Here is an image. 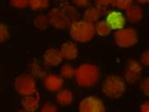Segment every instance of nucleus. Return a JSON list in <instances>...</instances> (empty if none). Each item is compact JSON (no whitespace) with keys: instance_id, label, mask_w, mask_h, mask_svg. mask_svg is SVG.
<instances>
[{"instance_id":"nucleus-27","label":"nucleus","mask_w":149,"mask_h":112,"mask_svg":"<svg viewBox=\"0 0 149 112\" xmlns=\"http://www.w3.org/2000/svg\"><path fill=\"white\" fill-rule=\"evenodd\" d=\"M73 3L77 7L86 8V7H89V5L91 4V0H73Z\"/></svg>"},{"instance_id":"nucleus-4","label":"nucleus","mask_w":149,"mask_h":112,"mask_svg":"<svg viewBox=\"0 0 149 112\" xmlns=\"http://www.w3.org/2000/svg\"><path fill=\"white\" fill-rule=\"evenodd\" d=\"M125 81L118 75H109L104 80L102 91L105 96L111 99L120 98L125 91Z\"/></svg>"},{"instance_id":"nucleus-16","label":"nucleus","mask_w":149,"mask_h":112,"mask_svg":"<svg viewBox=\"0 0 149 112\" xmlns=\"http://www.w3.org/2000/svg\"><path fill=\"white\" fill-rule=\"evenodd\" d=\"M56 100L61 106H69L73 103L74 95L69 90H60L56 96Z\"/></svg>"},{"instance_id":"nucleus-9","label":"nucleus","mask_w":149,"mask_h":112,"mask_svg":"<svg viewBox=\"0 0 149 112\" xmlns=\"http://www.w3.org/2000/svg\"><path fill=\"white\" fill-rule=\"evenodd\" d=\"M44 87L50 92L58 91L63 87V79L61 75L49 74L44 76Z\"/></svg>"},{"instance_id":"nucleus-26","label":"nucleus","mask_w":149,"mask_h":112,"mask_svg":"<svg viewBox=\"0 0 149 112\" xmlns=\"http://www.w3.org/2000/svg\"><path fill=\"white\" fill-rule=\"evenodd\" d=\"M41 111L42 112H56V111H58V109L56 106L53 105V104H51L49 102H45L44 104V106H42Z\"/></svg>"},{"instance_id":"nucleus-12","label":"nucleus","mask_w":149,"mask_h":112,"mask_svg":"<svg viewBox=\"0 0 149 112\" xmlns=\"http://www.w3.org/2000/svg\"><path fill=\"white\" fill-rule=\"evenodd\" d=\"M106 11H107V8L96 5L95 7H90L84 11L83 20L95 24L97 21H99V19L106 13Z\"/></svg>"},{"instance_id":"nucleus-29","label":"nucleus","mask_w":149,"mask_h":112,"mask_svg":"<svg viewBox=\"0 0 149 112\" xmlns=\"http://www.w3.org/2000/svg\"><path fill=\"white\" fill-rule=\"evenodd\" d=\"M141 62L144 66H148L149 64V51L146 50V52H143L141 56Z\"/></svg>"},{"instance_id":"nucleus-7","label":"nucleus","mask_w":149,"mask_h":112,"mask_svg":"<svg viewBox=\"0 0 149 112\" xmlns=\"http://www.w3.org/2000/svg\"><path fill=\"white\" fill-rule=\"evenodd\" d=\"M78 110L80 112H104L106 111V106L99 97L88 96L80 101Z\"/></svg>"},{"instance_id":"nucleus-22","label":"nucleus","mask_w":149,"mask_h":112,"mask_svg":"<svg viewBox=\"0 0 149 112\" xmlns=\"http://www.w3.org/2000/svg\"><path fill=\"white\" fill-rule=\"evenodd\" d=\"M134 0H113L112 6L118 8L121 10H125L130 7Z\"/></svg>"},{"instance_id":"nucleus-13","label":"nucleus","mask_w":149,"mask_h":112,"mask_svg":"<svg viewBox=\"0 0 149 112\" xmlns=\"http://www.w3.org/2000/svg\"><path fill=\"white\" fill-rule=\"evenodd\" d=\"M22 106L27 112L37 111L40 106V94L36 92L34 94L24 96V99L22 100Z\"/></svg>"},{"instance_id":"nucleus-10","label":"nucleus","mask_w":149,"mask_h":112,"mask_svg":"<svg viewBox=\"0 0 149 112\" xmlns=\"http://www.w3.org/2000/svg\"><path fill=\"white\" fill-rule=\"evenodd\" d=\"M44 64L47 67H57L62 61V56L60 50L56 48H50L46 50L42 57Z\"/></svg>"},{"instance_id":"nucleus-17","label":"nucleus","mask_w":149,"mask_h":112,"mask_svg":"<svg viewBox=\"0 0 149 112\" xmlns=\"http://www.w3.org/2000/svg\"><path fill=\"white\" fill-rule=\"evenodd\" d=\"M95 25V34L99 35L101 37H106L111 34V26H109V24L106 20H102V21H97Z\"/></svg>"},{"instance_id":"nucleus-11","label":"nucleus","mask_w":149,"mask_h":112,"mask_svg":"<svg viewBox=\"0 0 149 112\" xmlns=\"http://www.w3.org/2000/svg\"><path fill=\"white\" fill-rule=\"evenodd\" d=\"M106 22L108 23L111 29H120L123 28L125 25V17L120 11L111 10L107 14Z\"/></svg>"},{"instance_id":"nucleus-6","label":"nucleus","mask_w":149,"mask_h":112,"mask_svg":"<svg viewBox=\"0 0 149 112\" xmlns=\"http://www.w3.org/2000/svg\"><path fill=\"white\" fill-rule=\"evenodd\" d=\"M15 90L22 96L31 95L37 92V83L35 77L31 75H21L15 79Z\"/></svg>"},{"instance_id":"nucleus-25","label":"nucleus","mask_w":149,"mask_h":112,"mask_svg":"<svg viewBox=\"0 0 149 112\" xmlns=\"http://www.w3.org/2000/svg\"><path fill=\"white\" fill-rule=\"evenodd\" d=\"M29 0H10V4L16 9H25L26 6H29Z\"/></svg>"},{"instance_id":"nucleus-30","label":"nucleus","mask_w":149,"mask_h":112,"mask_svg":"<svg viewBox=\"0 0 149 112\" xmlns=\"http://www.w3.org/2000/svg\"><path fill=\"white\" fill-rule=\"evenodd\" d=\"M140 111L141 112H148L149 111V103L148 102L143 103L140 106Z\"/></svg>"},{"instance_id":"nucleus-3","label":"nucleus","mask_w":149,"mask_h":112,"mask_svg":"<svg viewBox=\"0 0 149 112\" xmlns=\"http://www.w3.org/2000/svg\"><path fill=\"white\" fill-rule=\"evenodd\" d=\"M69 32L74 41L85 44L95 37V25L85 20H76L69 25Z\"/></svg>"},{"instance_id":"nucleus-14","label":"nucleus","mask_w":149,"mask_h":112,"mask_svg":"<svg viewBox=\"0 0 149 112\" xmlns=\"http://www.w3.org/2000/svg\"><path fill=\"white\" fill-rule=\"evenodd\" d=\"M125 20H127L131 24H137L143 20V10L138 5H132L125 10Z\"/></svg>"},{"instance_id":"nucleus-8","label":"nucleus","mask_w":149,"mask_h":112,"mask_svg":"<svg viewBox=\"0 0 149 112\" xmlns=\"http://www.w3.org/2000/svg\"><path fill=\"white\" fill-rule=\"evenodd\" d=\"M143 66L136 59H129L127 63L125 72V81L128 84H135L142 75Z\"/></svg>"},{"instance_id":"nucleus-32","label":"nucleus","mask_w":149,"mask_h":112,"mask_svg":"<svg viewBox=\"0 0 149 112\" xmlns=\"http://www.w3.org/2000/svg\"><path fill=\"white\" fill-rule=\"evenodd\" d=\"M55 1H57V2H61V3H62V2H65L66 0H55Z\"/></svg>"},{"instance_id":"nucleus-28","label":"nucleus","mask_w":149,"mask_h":112,"mask_svg":"<svg viewBox=\"0 0 149 112\" xmlns=\"http://www.w3.org/2000/svg\"><path fill=\"white\" fill-rule=\"evenodd\" d=\"M113 0H95L96 6H100L103 8H108L109 6H112Z\"/></svg>"},{"instance_id":"nucleus-19","label":"nucleus","mask_w":149,"mask_h":112,"mask_svg":"<svg viewBox=\"0 0 149 112\" xmlns=\"http://www.w3.org/2000/svg\"><path fill=\"white\" fill-rule=\"evenodd\" d=\"M34 26L39 30H45L48 28L49 21L46 15L40 14L34 18Z\"/></svg>"},{"instance_id":"nucleus-1","label":"nucleus","mask_w":149,"mask_h":112,"mask_svg":"<svg viewBox=\"0 0 149 112\" xmlns=\"http://www.w3.org/2000/svg\"><path fill=\"white\" fill-rule=\"evenodd\" d=\"M78 11L72 5L62 4L60 7L54 8L48 13L49 25L57 29H64L68 28L73 21L78 19Z\"/></svg>"},{"instance_id":"nucleus-31","label":"nucleus","mask_w":149,"mask_h":112,"mask_svg":"<svg viewBox=\"0 0 149 112\" xmlns=\"http://www.w3.org/2000/svg\"><path fill=\"white\" fill-rule=\"evenodd\" d=\"M136 1L141 3V4H146V3H148L149 0H136Z\"/></svg>"},{"instance_id":"nucleus-20","label":"nucleus","mask_w":149,"mask_h":112,"mask_svg":"<svg viewBox=\"0 0 149 112\" xmlns=\"http://www.w3.org/2000/svg\"><path fill=\"white\" fill-rule=\"evenodd\" d=\"M50 0H29V6L33 10H44L49 7Z\"/></svg>"},{"instance_id":"nucleus-5","label":"nucleus","mask_w":149,"mask_h":112,"mask_svg":"<svg viewBox=\"0 0 149 112\" xmlns=\"http://www.w3.org/2000/svg\"><path fill=\"white\" fill-rule=\"evenodd\" d=\"M114 42L121 48H128L138 42V33L133 28H123L114 33Z\"/></svg>"},{"instance_id":"nucleus-15","label":"nucleus","mask_w":149,"mask_h":112,"mask_svg":"<svg viewBox=\"0 0 149 112\" xmlns=\"http://www.w3.org/2000/svg\"><path fill=\"white\" fill-rule=\"evenodd\" d=\"M61 54L62 59L67 60H74L76 59L78 56V48L76 44L72 41H66L61 47Z\"/></svg>"},{"instance_id":"nucleus-18","label":"nucleus","mask_w":149,"mask_h":112,"mask_svg":"<svg viewBox=\"0 0 149 112\" xmlns=\"http://www.w3.org/2000/svg\"><path fill=\"white\" fill-rule=\"evenodd\" d=\"M29 72L30 75H33L34 77H39V78H44V76L46 75L45 71L41 65L40 62H38L37 60H33L29 65Z\"/></svg>"},{"instance_id":"nucleus-24","label":"nucleus","mask_w":149,"mask_h":112,"mask_svg":"<svg viewBox=\"0 0 149 112\" xmlns=\"http://www.w3.org/2000/svg\"><path fill=\"white\" fill-rule=\"evenodd\" d=\"M140 88L144 95L148 96V94H149V79H148V77H146V78H143L141 80Z\"/></svg>"},{"instance_id":"nucleus-21","label":"nucleus","mask_w":149,"mask_h":112,"mask_svg":"<svg viewBox=\"0 0 149 112\" xmlns=\"http://www.w3.org/2000/svg\"><path fill=\"white\" fill-rule=\"evenodd\" d=\"M74 69L72 64L70 63H65L61 66V70H60V75L62 78H65V79H69V78H72L74 75Z\"/></svg>"},{"instance_id":"nucleus-2","label":"nucleus","mask_w":149,"mask_h":112,"mask_svg":"<svg viewBox=\"0 0 149 112\" xmlns=\"http://www.w3.org/2000/svg\"><path fill=\"white\" fill-rule=\"evenodd\" d=\"M74 77L77 86L81 88H91L98 83L100 70L95 64L82 63L74 70Z\"/></svg>"},{"instance_id":"nucleus-23","label":"nucleus","mask_w":149,"mask_h":112,"mask_svg":"<svg viewBox=\"0 0 149 112\" xmlns=\"http://www.w3.org/2000/svg\"><path fill=\"white\" fill-rule=\"evenodd\" d=\"M10 38V30L5 24H0V44L7 41Z\"/></svg>"}]
</instances>
